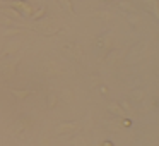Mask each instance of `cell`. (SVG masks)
I'll use <instances>...</instances> for the list:
<instances>
[{
	"label": "cell",
	"mask_w": 159,
	"mask_h": 146,
	"mask_svg": "<svg viewBox=\"0 0 159 146\" xmlns=\"http://www.w3.org/2000/svg\"><path fill=\"white\" fill-rule=\"evenodd\" d=\"M62 53L65 57H69V59L72 60H80L82 59V48H80V45H77V43L74 41H65L62 45Z\"/></svg>",
	"instance_id": "1"
},
{
	"label": "cell",
	"mask_w": 159,
	"mask_h": 146,
	"mask_svg": "<svg viewBox=\"0 0 159 146\" xmlns=\"http://www.w3.org/2000/svg\"><path fill=\"white\" fill-rule=\"evenodd\" d=\"M55 105H57V96L55 95H48V107L53 108Z\"/></svg>",
	"instance_id": "17"
},
{
	"label": "cell",
	"mask_w": 159,
	"mask_h": 146,
	"mask_svg": "<svg viewBox=\"0 0 159 146\" xmlns=\"http://www.w3.org/2000/svg\"><path fill=\"white\" fill-rule=\"evenodd\" d=\"M94 45H96L98 48H110L111 40H110V36H98V38L94 40Z\"/></svg>",
	"instance_id": "6"
},
{
	"label": "cell",
	"mask_w": 159,
	"mask_h": 146,
	"mask_svg": "<svg viewBox=\"0 0 159 146\" xmlns=\"http://www.w3.org/2000/svg\"><path fill=\"white\" fill-rule=\"evenodd\" d=\"M12 93L16 95V96L19 98V100H22V98H26L29 95V91H17V90H12Z\"/></svg>",
	"instance_id": "13"
},
{
	"label": "cell",
	"mask_w": 159,
	"mask_h": 146,
	"mask_svg": "<svg viewBox=\"0 0 159 146\" xmlns=\"http://www.w3.org/2000/svg\"><path fill=\"white\" fill-rule=\"evenodd\" d=\"M144 2L149 5V9H151L152 16H154V17H159V11H157V0H144Z\"/></svg>",
	"instance_id": "8"
},
{
	"label": "cell",
	"mask_w": 159,
	"mask_h": 146,
	"mask_svg": "<svg viewBox=\"0 0 159 146\" xmlns=\"http://www.w3.org/2000/svg\"><path fill=\"white\" fill-rule=\"evenodd\" d=\"M120 9H123V11H134V7H132L130 2H127V0H123V2H120Z\"/></svg>",
	"instance_id": "12"
},
{
	"label": "cell",
	"mask_w": 159,
	"mask_h": 146,
	"mask_svg": "<svg viewBox=\"0 0 159 146\" xmlns=\"http://www.w3.org/2000/svg\"><path fill=\"white\" fill-rule=\"evenodd\" d=\"M75 129H77L75 122H67V124H60L58 127H57V132L62 134V132H70V131H75Z\"/></svg>",
	"instance_id": "7"
},
{
	"label": "cell",
	"mask_w": 159,
	"mask_h": 146,
	"mask_svg": "<svg viewBox=\"0 0 159 146\" xmlns=\"http://www.w3.org/2000/svg\"><path fill=\"white\" fill-rule=\"evenodd\" d=\"M0 22H2V24H5V26H11V24H12L11 19H5L4 16H0Z\"/></svg>",
	"instance_id": "19"
},
{
	"label": "cell",
	"mask_w": 159,
	"mask_h": 146,
	"mask_svg": "<svg viewBox=\"0 0 159 146\" xmlns=\"http://www.w3.org/2000/svg\"><path fill=\"white\" fill-rule=\"evenodd\" d=\"M19 48H21V40H14V41H9V43H7V46H5L4 50H2V57L9 55V53L17 52Z\"/></svg>",
	"instance_id": "5"
},
{
	"label": "cell",
	"mask_w": 159,
	"mask_h": 146,
	"mask_svg": "<svg viewBox=\"0 0 159 146\" xmlns=\"http://www.w3.org/2000/svg\"><path fill=\"white\" fill-rule=\"evenodd\" d=\"M110 108L115 112V114H118V115H123V112H121V108H120V107H116V105H113V103H111V105H110Z\"/></svg>",
	"instance_id": "18"
},
{
	"label": "cell",
	"mask_w": 159,
	"mask_h": 146,
	"mask_svg": "<svg viewBox=\"0 0 159 146\" xmlns=\"http://www.w3.org/2000/svg\"><path fill=\"white\" fill-rule=\"evenodd\" d=\"M14 72H16V62H9V64H2V66H0V77H2V79L12 77Z\"/></svg>",
	"instance_id": "3"
},
{
	"label": "cell",
	"mask_w": 159,
	"mask_h": 146,
	"mask_svg": "<svg viewBox=\"0 0 159 146\" xmlns=\"http://www.w3.org/2000/svg\"><path fill=\"white\" fill-rule=\"evenodd\" d=\"M58 2H62V5L70 12V14H74V12H75V11H74V5H72V2H70V0H58Z\"/></svg>",
	"instance_id": "10"
},
{
	"label": "cell",
	"mask_w": 159,
	"mask_h": 146,
	"mask_svg": "<svg viewBox=\"0 0 159 146\" xmlns=\"http://www.w3.org/2000/svg\"><path fill=\"white\" fill-rule=\"evenodd\" d=\"M2 12H4V14H7V16H12L14 19H21V14H19L17 11H14L12 7H4V9H2Z\"/></svg>",
	"instance_id": "9"
},
{
	"label": "cell",
	"mask_w": 159,
	"mask_h": 146,
	"mask_svg": "<svg viewBox=\"0 0 159 146\" xmlns=\"http://www.w3.org/2000/svg\"><path fill=\"white\" fill-rule=\"evenodd\" d=\"M132 95H134V98H135L137 101H142V100H144V96H145V93H144L142 90H135Z\"/></svg>",
	"instance_id": "11"
},
{
	"label": "cell",
	"mask_w": 159,
	"mask_h": 146,
	"mask_svg": "<svg viewBox=\"0 0 159 146\" xmlns=\"http://www.w3.org/2000/svg\"><path fill=\"white\" fill-rule=\"evenodd\" d=\"M128 22H130V24H139V22H140V17H139L137 14H134V16H128Z\"/></svg>",
	"instance_id": "16"
},
{
	"label": "cell",
	"mask_w": 159,
	"mask_h": 146,
	"mask_svg": "<svg viewBox=\"0 0 159 146\" xmlns=\"http://www.w3.org/2000/svg\"><path fill=\"white\" fill-rule=\"evenodd\" d=\"M34 29L38 33H41V35H55V33L58 31V26L53 21H50V19H43V21H39L34 24Z\"/></svg>",
	"instance_id": "2"
},
{
	"label": "cell",
	"mask_w": 159,
	"mask_h": 146,
	"mask_svg": "<svg viewBox=\"0 0 159 146\" xmlns=\"http://www.w3.org/2000/svg\"><path fill=\"white\" fill-rule=\"evenodd\" d=\"M45 12H46V7H41L38 12L33 14V19H34V21H36V19H41V16H45Z\"/></svg>",
	"instance_id": "14"
},
{
	"label": "cell",
	"mask_w": 159,
	"mask_h": 146,
	"mask_svg": "<svg viewBox=\"0 0 159 146\" xmlns=\"http://www.w3.org/2000/svg\"><path fill=\"white\" fill-rule=\"evenodd\" d=\"M43 71H45L46 76H58L60 74V67L57 66V62H53V60L43 64Z\"/></svg>",
	"instance_id": "4"
},
{
	"label": "cell",
	"mask_w": 159,
	"mask_h": 146,
	"mask_svg": "<svg viewBox=\"0 0 159 146\" xmlns=\"http://www.w3.org/2000/svg\"><path fill=\"white\" fill-rule=\"evenodd\" d=\"M106 2H111V0H106Z\"/></svg>",
	"instance_id": "21"
},
{
	"label": "cell",
	"mask_w": 159,
	"mask_h": 146,
	"mask_svg": "<svg viewBox=\"0 0 159 146\" xmlns=\"http://www.w3.org/2000/svg\"><path fill=\"white\" fill-rule=\"evenodd\" d=\"M5 36H14V35H22V29H7L4 33Z\"/></svg>",
	"instance_id": "15"
},
{
	"label": "cell",
	"mask_w": 159,
	"mask_h": 146,
	"mask_svg": "<svg viewBox=\"0 0 159 146\" xmlns=\"http://www.w3.org/2000/svg\"><path fill=\"white\" fill-rule=\"evenodd\" d=\"M96 16H101V17H104V19H110L111 17L110 12H96Z\"/></svg>",
	"instance_id": "20"
}]
</instances>
